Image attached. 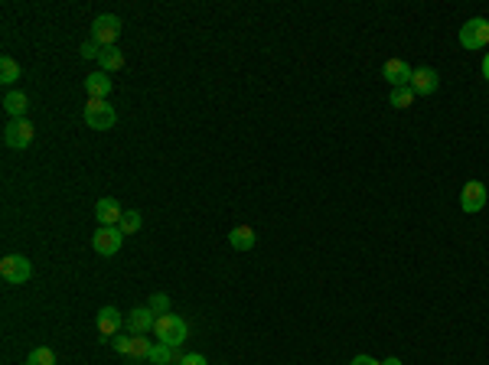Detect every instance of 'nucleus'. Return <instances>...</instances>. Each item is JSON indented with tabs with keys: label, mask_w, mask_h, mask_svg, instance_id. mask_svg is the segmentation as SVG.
<instances>
[{
	"label": "nucleus",
	"mask_w": 489,
	"mask_h": 365,
	"mask_svg": "<svg viewBox=\"0 0 489 365\" xmlns=\"http://www.w3.org/2000/svg\"><path fill=\"white\" fill-rule=\"evenodd\" d=\"M154 336H157V343H167V346H173V349H180V346L186 343V336H190V326H186V320L176 316V313H163V316H157V323H154Z\"/></svg>",
	"instance_id": "1"
},
{
	"label": "nucleus",
	"mask_w": 489,
	"mask_h": 365,
	"mask_svg": "<svg viewBox=\"0 0 489 365\" xmlns=\"http://www.w3.org/2000/svg\"><path fill=\"white\" fill-rule=\"evenodd\" d=\"M460 43L463 49H486L489 46V17H473L460 26Z\"/></svg>",
	"instance_id": "2"
},
{
	"label": "nucleus",
	"mask_w": 489,
	"mask_h": 365,
	"mask_svg": "<svg viewBox=\"0 0 489 365\" xmlns=\"http://www.w3.org/2000/svg\"><path fill=\"white\" fill-rule=\"evenodd\" d=\"M121 241H124V232L117 226H98L95 235H92V248H95L101 258H115L121 251Z\"/></svg>",
	"instance_id": "3"
},
{
	"label": "nucleus",
	"mask_w": 489,
	"mask_h": 365,
	"mask_svg": "<svg viewBox=\"0 0 489 365\" xmlns=\"http://www.w3.org/2000/svg\"><path fill=\"white\" fill-rule=\"evenodd\" d=\"M0 278L7 280V284H26L33 278V264L30 258H23V255H7V258L0 261Z\"/></svg>",
	"instance_id": "4"
},
{
	"label": "nucleus",
	"mask_w": 489,
	"mask_h": 365,
	"mask_svg": "<svg viewBox=\"0 0 489 365\" xmlns=\"http://www.w3.org/2000/svg\"><path fill=\"white\" fill-rule=\"evenodd\" d=\"M115 121H117V111L108 101H92L88 98V105H85V124L92 130H111L115 128Z\"/></svg>",
	"instance_id": "5"
},
{
	"label": "nucleus",
	"mask_w": 489,
	"mask_h": 365,
	"mask_svg": "<svg viewBox=\"0 0 489 365\" xmlns=\"http://www.w3.org/2000/svg\"><path fill=\"white\" fill-rule=\"evenodd\" d=\"M117 36H121V20H117L115 13L95 17V23H92V43H98L105 49V46H115Z\"/></svg>",
	"instance_id": "6"
},
{
	"label": "nucleus",
	"mask_w": 489,
	"mask_h": 365,
	"mask_svg": "<svg viewBox=\"0 0 489 365\" xmlns=\"http://www.w3.org/2000/svg\"><path fill=\"white\" fill-rule=\"evenodd\" d=\"M3 144H7L10 151H26L33 144V124L26 118L10 121V124L3 128Z\"/></svg>",
	"instance_id": "7"
},
{
	"label": "nucleus",
	"mask_w": 489,
	"mask_h": 365,
	"mask_svg": "<svg viewBox=\"0 0 489 365\" xmlns=\"http://www.w3.org/2000/svg\"><path fill=\"white\" fill-rule=\"evenodd\" d=\"M460 209L467 215H476L486 209V186L479 180H470L467 186H463V193H460Z\"/></svg>",
	"instance_id": "8"
},
{
	"label": "nucleus",
	"mask_w": 489,
	"mask_h": 365,
	"mask_svg": "<svg viewBox=\"0 0 489 365\" xmlns=\"http://www.w3.org/2000/svg\"><path fill=\"white\" fill-rule=\"evenodd\" d=\"M411 72H415V69L404 62V59H385V65H382V78L392 88H408V85H411Z\"/></svg>",
	"instance_id": "9"
},
{
	"label": "nucleus",
	"mask_w": 489,
	"mask_h": 365,
	"mask_svg": "<svg viewBox=\"0 0 489 365\" xmlns=\"http://www.w3.org/2000/svg\"><path fill=\"white\" fill-rule=\"evenodd\" d=\"M95 323H98V333L111 339V336L121 333V326H124L128 320H124V313L117 310V307H101L98 316H95Z\"/></svg>",
	"instance_id": "10"
},
{
	"label": "nucleus",
	"mask_w": 489,
	"mask_h": 365,
	"mask_svg": "<svg viewBox=\"0 0 489 365\" xmlns=\"http://www.w3.org/2000/svg\"><path fill=\"white\" fill-rule=\"evenodd\" d=\"M154 323H157V313L150 310V307H134L128 313V333L131 336H147L154 330Z\"/></svg>",
	"instance_id": "11"
},
{
	"label": "nucleus",
	"mask_w": 489,
	"mask_h": 365,
	"mask_svg": "<svg viewBox=\"0 0 489 365\" xmlns=\"http://www.w3.org/2000/svg\"><path fill=\"white\" fill-rule=\"evenodd\" d=\"M437 85H440V76H437L431 65H421V69L411 72V92L415 95H434Z\"/></svg>",
	"instance_id": "12"
},
{
	"label": "nucleus",
	"mask_w": 489,
	"mask_h": 365,
	"mask_svg": "<svg viewBox=\"0 0 489 365\" xmlns=\"http://www.w3.org/2000/svg\"><path fill=\"white\" fill-rule=\"evenodd\" d=\"M95 219L98 226H117L121 219H124V209L117 199H98L95 203Z\"/></svg>",
	"instance_id": "13"
},
{
	"label": "nucleus",
	"mask_w": 489,
	"mask_h": 365,
	"mask_svg": "<svg viewBox=\"0 0 489 365\" xmlns=\"http://www.w3.org/2000/svg\"><path fill=\"white\" fill-rule=\"evenodd\" d=\"M85 92L92 101H105V98L111 95V78H108V72H92V76L85 78Z\"/></svg>",
	"instance_id": "14"
},
{
	"label": "nucleus",
	"mask_w": 489,
	"mask_h": 365,
	"mask_svg": "<svg viewBox=\"0 0 489 365\" xmlns=\"http://www.w3.org/2000/svg\"><path fill=\"white\" fill-rule=\"evenodd\" d=\"M255 241H258V235L251 226H235L232 232H229V245H232L235 251H251Z\"/></svg>",
	"instance_id": "15"
},
{
	"label": "nucleus",
	"mask_w": 489,
	"mask_h": 365,
	"mask_svg": "<svg viewBox=\"0 0 489 365\" xmlns=\"http://www.w3.org/2000/svg\"><path fill=\"white\" fill-rule=\"evenodd\" d=\"M180 359H183L180 349H173V346H167V343H154L147 362H154V365H180Z\"/></svg>",
	"instance_id": "16"
},
{
	"label": "nucleus",
	"mask_w": 489,
	"mask_h": 365,
	"mask_svg": "<svg viewBox=\"0 0 489 365\" xmlns=\"http://www.w3.org/2000/svg\"><path fill=\"white\" fill-rule=\"evenodd\" d=\"M26 108H30V101H26L23 92H7V95H3V111L10 114V121L26 118Z\"/></svg>",
	"instance_id": "17"
},
{
	"label": "nucleus",
	"mask_w": 489,
	"mask_h": 365,
	"mask_svg": "<svg viewBox=\"0 0 489 365\" xmlns=\"http://www.w3.org/2000/svg\"><path fill=\"white\" fill-rule=\"evenodd\" d=\"M98 65H101V72H117V69H124V53L117 46H105L98 56Z\"/></svg>",
	"instance_id": "18"
},
{
	"label": "nucleus",
	"mask_w": 489,
	"mask_h": 365,
	"mask_svg": "<svg viewBox=\"0 0 489 365\" xmlns=\"http://www.w3.org/2000/svg\"><path fill=\"white\" fill-rule=\"evenodd\" d=\"M20 76H23L20 62H17L13 56H0V82H3V85H13Z\"/></svg>",
	"instance_id": "19"
},
{
	"label": "nucleus",
	"mask_w": 489,
	"mask_h": 365,
	"mask_svg": "<svg viewBox=\"0 0 489 365\" xmlns=\"http://www.w3.org/2000/svg\"><path fill=\"white\" fill-rule=\"evenodd\" d=\"M140 226H144V219H140L138 209H124V219L117 222V228H121L124 235H138Z\"/></svg>",
	"instance_id": "20"
},
{
	"label": "nucleus",
	"mask_w": 489,
	"mask_h": 365,
	"mask_svg": "<svg viewBox=\"0 0 489 365\" xmlns=\"http://www.w3.org/2000/svg\"><path fill=\"white\" fill-rule=\"evenodd\" d=\"M415 92H411V85L408 88H392V95H388V105L392 108H411L415 105Z\"/></svg>",
	"instance_id": "21"
},
{
	"label": "nucleus",
	"mask_w": 489,
	"mask_h": 365,
	"mask_svg": "<svg viewBox=\"0 0 489 365\" xmlns=\"http://www.w3.org/2000/svg\"><path fill=\"white\" fill-rule=\"evenodd\" d=\"M150 349H154V343H150L147 336H134V339H131V355H128V359H150Z\"/></svg>",
	"instance_id": "22"
},
{
	"label": "nucleus",
	"mask_w": 489,
	"mask_h": 365,
	"mask_svg": "<svg viewBox=\"0 0 489 365\" xmlns=\"http://www.w3.org/2000/svg\"><path fill=\"white\" fill-rule=\"evenodd\" d=\"M26 365H56V353L46 349V346H40V349H33V353L26 355Z\"/></svg>",
	"instance_id": "23"
},
{
	"label": "nucleus",
	"mask_w": 489,
	"mask_h": 365,
	"mask_svg": "<svg viewBox=\"0 0 489 365\" xmlns=\"http://www.w3.org/2000/svg\"><path fill=\"white\" fill-rule=\"evenodd\" d=\"M147 307L157 313V316H163V313H170V297H167V294H154Z\"/></svg>",
	"instance_id": "24"
},
{
	"label": "nucleus",
	"mask_w": 489,
	"mask_h": 365,
	"mask_svg": "<svg viewBox=\"0 0 489 365\" xmlns=\"http://www.w3.org/2000/svg\"><path fill=\"white\" fill-rule=\"evenodd\" d=\"M131 339H134V336H111V339H108V343L115 346V353H121V355H131Z\"/></svg>",
	"instance_id": "25"
},
{
	"label": "nucleus",
	"mask_w": 489,
	"mask_h": 365,
	"mask_svg": "<svg viewBox=\"0 0 489 365\" xmlns=\"http://www.w3.org/2000/svg\"><path fill=\"white\" fill-rule=\"evenodd\" d=\"M180 365H209V362H206V355H199V353H186L180 359Z\"/></svg>",
	"instance_id": "26"
},
{
	"label": "nucleus",
	"mask_w": 489,
	"mask_h": 365,
	"mask_svg": "<svg viewBox=\"0 0 489 365\" xmlns=\"http://www.w3.org/2000/svg\"><path fill=\"white\" fill-rule=\"evenodd\" d=\"M78 53L85 56V59H98V56H101V46H98V43H85Z\"/></svg>",
	"instance_id": "27"
},
{
	"label": "nucleus",
	"mask_w": 489,
	"mask_h": 365,
	"mask_svg": "<svg viewBox=\"0 0 489 365\" xmlns=\"http://www.w3.org/2000/svg\"><path fill=\"white\" fill-rule=\"evenodd\" d=\"M349 365H382V362H379V359H372V355H356Z\"/></svg>",
	"instance_id": "28"
},
{
	"label": "nucleus",
	"mask_w": 489,
	"mask_h": 365,
	"mask_svg": "<svg viewBox=\"0 0 489 365\" xmlns=\"http://www.w3.org/2000/svg\"><path fill=\"white\" fill-rule=\"evenodd\" d=\"M483 76H486V82H489V53L483 56Z\"/></svg>",
	"instance_id": "29"
},
{
	"label": "nucleus",
	"mask_w": 489,
	"mask_h": 365,
	"mask_svg": "<svg viewBox=\"0 0 489 365\" xmlns=\"http://www.w3.org/2000/svg\"><path fill=\"white\" fill-rule=\"evenodd\" d=\"M382 365H401V359H398V355H388V359H385Z\"/></svg>",
	"instance_id": "30"
}]
</instances>
